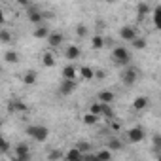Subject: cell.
Segmentation results:
<instances>
[{"label": "cell", "instance_id": "44dd1931", "mask_svg": "<svg viewBox=\"0 0 161 161\" xmlns=\"http://www.w3.org/2000/svg\"><path fill=\"white\" fill-rule=\"evenodd\" d=\"M4 61L6 63H10V64H15V63H19V55H17V51H6L4 53Z\"/></svg>", "mask_w": 161, "mask_h": 161}, {"label": "cell", "instance_id": "4316f807", "mask_svg": "<svg viewBox=\"0 0 161 161\" xmlns=\"http://www.w3.org/2000/svg\"><path fill=\"white\" fill-rule=\"evenodd\" d=\"M80 74H82L84 80H93V68L91 66H82L80 68Z\"/></svg>", "mask_w": 161, "mask_h": 161}, {"label": "cell", "instance_id": "ac0fdd59", "mask_svg": "<svg viewBox=\"0 0 161 161\" xmlns=\"http://www.w3.org/2000/svg\"><path fill=\"white\" fill-rule=\"evenodd\" d=\"M42 64H44V66H47V68L55 66V55H53V53H49V51H46V53L42 55Z\"/></svg>", "mask_w": 161, "mask_h": 161}, {"label": "cell", "instance_id": "ab89813d", "mask_svg": "<svg viewBox=\"0 0 161 161\" xmlns=\"http://www.w3.org/2000/svg\"><path fill=\"white\" fill-rule=\"evenodd\" d=\"M104 2H108V4H114V2H118V0H104Z\"/></svg>", "mask_w": 161, "mask_h": 161}, {"label": "cell", "instance_id": "ba28073f", "mask_svg": "<svg viewBox=\"0 0 161 161\" xmlns=\"http://www.w3.org/2000/svg\"><path fill=\"white\" fill-rule=\"evenodd\" d=\"M15 159H21V161H27V159H31V150H29V146L27 144H17L15 146Z\"/></svg>", "mask_w": 161, "mask_h": 161}, {"label": "cell", "instance_id": "8fae6325", "mask_svg": "<svg viewBox=\"0 0 161 161\" xmlns=\"http://www.w3.org/2000/svg\"><path fill=\"white\" fill-rule=\"evenodd\" d=\"M148 106H150V99H148V97H136V99L133 101V110H136V112L146 110Z\"/></svg>", "mask_w": 161, "mask_h": 161}, {"label": "cell", "instance_id": "d4e9b609", "mask_svg": "<svg viewBox=\"0 0 161 161\" xmlns=\"http://www.w3.org/2000/svg\"><path fill=\"white\" fill-rule=\"evenodd\" d=\"M121 148H123V142H121L119 138H116V136H114V138H110V140H108V150H112V152H114V150H121Z\"/></svg>", "mask_w": 161, "mask_h": 161}, {"label": "cell", "instance_id": "7a4b0ae2", "mask_svg": "<svg viewBox=\"0 0 161 161\" xmlns=\"http://www.w3.org/2000/svg\"><path fill=\"white\" fill-rule=\"evenodd\" d=\"M27 135L32 136V138L38 140V142H46L47 136H49V131H47V127H44V125H29V127H27Z\"/></svg>", "mask_w": 161, "mask_h": 161}, {"label": "cell", "instance_id": "30bf717a", "mask_svg": "<svg viewBox=\"0 0 161 161\" xmlns=\"http://www.w3.org/2000/svg\"><path fill=\"white\" fill-rule=\"evenodd\" d=\"M63 40H64V36H63L61 32H49V34H47V44H49L51 47H59V46L63 44Z\"/></svg>", "mask_w": 161, "mask_h": 161}, {"label": "cell", "instance_id": "5bb4252c", "mask_svg": "<svg viewBox=\"0 0 161 161\" xmlns=\"http://www.w3.org/2000/svg\"><path fill=\"white\" fill-rule=\"evenodd\" d=\"M101 116H103V118H106V119H112V118H116V114H114V108H112L108 103H101Z\"/></svg>", "mask_w": 161, "mask_h": 161}, {"label": "cell", "instance_id": "52a82bcc", "mask_svg": "<svg viewBox=\"0 0 161 161\" xmlns=\"http://www.w3.org/2000/svg\"><path fill=\"white\" fill-rule=\"evenodd\" d=\"M76 80H68V78H64V82L61 84V87H59V91H61V95H70V93H74V89H76Z\"/></svg>", "mask_w": 161, "mask_h": 161}, {"label": "cell", "instance_id": "f546056e", "mask_svg": "<svg viewBox=\"0 0 161 161\" xmlns=\"http://www.w3.org/2000/svg\"><path fill=\"white\" fill-rule=\"evenodd\" d=\"M0 152H2V153H8V152H10V142H8L2 135H0Z\"/></svg>", "mask_w": 161, "mask_h": 161}, {"label": "cell", "instance_id": "3957f363", "mask_svg": "<svg viewBox=\"0 0 161 161\" xmlns=\"http://www.w3.org/2000/svg\"><path fill=\"white\" fill-rule=\"evenodd\" d=\"M144 138H146V131H144L142 127H131V129L127 131V140H129L131 144L142 142Z\"/></svg>", "mask_w": 161, "mask_h": 161}, {"label": "cell", "instance_id": "4dcf8cb0", "mask_svg": "<svg viewBox=\"0 0 161 161\" xmlns=\"http://www.w3.org/2000/svg\"><path fill=\"white\" fill-rule=\"evenodd\" d=\"M95 157L97 159H112V150H101Z\"/></svg>", "mask_w": 161, "mask_h": 161}, {"label": "cell", "instance_id": "f35d334b", "mask_svg": "<svg viewBox=\"0 0 161 161\" xmlns=\"http://www.w3.org/2000/svg\"><path fill=\"white\" fill-rule=\"evenodd\" d=\"M17 4H21V6H29V0H15Z\"/></svg>", "mask_w": 161, "mask_h": 161}, {"label": "cell", "instance_id": "9a60e30c", "mask_svg": "<svg viewBox=\"0 0 161 161\" xmlns=\"http://www.w3.org/2000/svg\"><path fill=\"white\" fill-rule=\"evenodd\" d=\"M80 53H82V51H80V47H78V46H68V47H66V51H64V57H66L68 61H74V59H78V57H80Z\"/></svg>", "mask_w": 161, "mask_h": 161}, {"label": "cell", "instance_id": "1f68e13d", "mask_svg": "<svg viewBox=\"0 0 161 161\" xmlns=\"http://www.w3.org/2000/svg\"><path fill=\"white\" fill-rule=\"evenodd\" d=\"M89 112L101 118V103H99V101H97V103H93V104H91V108H89Z\"/></svg>", "mask_w": 161, "mask_h": 161}, {"label": "cell", "instance_id": "83f0119b", "mask_svg": "<svg viewBox=\"0 0 161 161\" xmlns=\"http://www.w3.org/2000/svg\"><path fill=\"white\" fill-rule=\"evenodd\" d=\"M76 34H78V38H86V36H87V27H86L84 23H80V25L76 27Z\"/></svg>", "mask_w": 161, "mask_h": 161}, {"label": "cell", "instance_id": "6da1fadb", "mask_svg": "<svg viewBox=\"0 0 161 161\" xmlns=\"http://www.w3.org/2000/svg\"><path fill=\"white\" fill-rule=\"evenodd\" d=\"M112 61H114L116 66H127L131 63V51L123 46H118L112 51Z\"/></svg>", "mask_w": 161, "mask_h": 161}, {"label": "cell", "instance_id": "603a6c76", "mask_svg": "<svg viewBox=\"0 0 161 161\" xmlns=\"http://www.w3.org/2000/svg\"><path fill=\"white\" fill-rule=\"evenodd\" d=\"M136 10H138V19H144V17L150 14V6H148L146 2H140V4L136 6Z\"/></svg>", "mask_w": 161, "mask_h": 161}, {"label": "cell", "instance_id": "e0dca14e", "mask_svg": "<svg viewBox=\"0 0 161 161\" xmlns=\"http://www.w3.org/2000/svg\"><path fill=\"white\" fill-rule=\"evenodd\" d=\"M131 46L135 47V49H146V46H148V42H146V38H140V36H135L133 40H131Z\"/></svg>", "mask_w": 161, "mask_h": 161}, {"label": "cell", "instance_id": "d590c367", "mask_svg": "<svg viewBox=\"0 0 161 161\" xmlns=\"http://www.w3.org/2000/svg\"><path fill=\"white\" fill-rule=\"evenodd\" d=\"M63 155H64V153H61L59 150H53V152H49V153H47V159H61Z\"/></svg>", "mask_w": 161, "mask_h": 161}, {"label": "cell", "instance_id": "8d00e7d4", "mask_svg": "<svg viewBox=\"0 0 161 161\" xmlns=\"http://www.w3.org/2000/svg\"><path fill=\"white\" fill-rule=\"evenodd\" d=\"M93 78H97V80H104V78H106V72H103V70H93Z\"/></svg>", "mask_w": 161, "mask_h": 161}, {"label": "cell", "instance_id": "74e56055", "mask_svg": "<svg viewBox=\"0 0 161 161\" xmlns=\"http://www.w3.org/2000/svg\"><path fill=\"white\" fill-rule=\"evenodd\" d=\"M6 23V17H4V14H2V10H0V25H4Z\"/></svg>", "mask_w": 161, "mask_h": 161}, {"label": "cell", "instance_id": "9c48e42d", "mask_svg": "<svg viewBox=\"0 0 161 161\" xmlns=\"http://www.w3.org/2000/svg\"><path fill=\"white\" fill-rule=\"evenodd\" d=\"M119 36H121V40L131 42V40L136 36V31H135L131 25H125V27H121V29H119Z\"/></svg>", "mask_w": 161, "mask_h": 161}, {"label": "cell", "instance_id": "ffe728a7", "mask_svg": "<svg viewBox=\"0 0 161 161\" xmlns=\"http://www.w3.org/2000/svg\"><path fill=\"white\" fill-rule=\"evenodd\" d=\"M76 72H78V68H76V66H72V64H66V66L63 68V78L74 80V78H76Z\"/></svg>", "mask_w": 161, "mask_h": 161}, {"label": "cell", "instance_id": "277c9868", "mask_svg": "<svg viewBox=\"0 0 161 161\" xmlns=\"http://www.w3.org/2000/svg\"><path fill=\"white\" fill-rule=\"evenodd\" d=\"M6 108H8L10 114H25V112H29V106L23 101H19V99H12Z\"/></svg>", "mask_w": 161, "mask_h": 161}, {"label": "cell", "instance_id": "f1b7e54d", "mask_svg": "<svg viewBox=\"0 0 161 161\" xmlns=\"http://www.w3.org/2000/svg\"><path fill=\"white\" fill-rule=\"evenodd\" d=\"M76 148H78L80 152H82L84 155H87V152H89L91 144H89V142H84V140H82V142H78V144H76Z\"/></svg>", "mask_w": 161, "mask_h": 161}, {"label": "cell", "instance_id": "2e32d148", "mask_svg": "<svg viewBox=\"0 0 161 161\" xmlns=\"http://www.w3.org/2000/svg\"><path fill=\"white\" fill-rule=\"evenodd\" d=\"M63 157H66V159H70V161H78V159H84L86 155H84L82 152H80L78 148H72V150H68Z\"/></svg>", "mask_w": 161, "mask_h": 161}, {"label": "cell", "instance_id": "7402d4cb", "mask_svg": "<svg viewBox=\"0 0 161 161\" xmlns=\"http://www.w3.org/2000/svg\"><path fill=\"white\" fill-rule=\"evenodd\" d=\"M47 34H49V31H47V27H44V25H42V27H36L34 32H32V36H34V38H40V40H42V38H47Z\"/></svg>", "mask_w": 161, "mask_h": 161}, {"label": "cell", "instance_id": "484cf974", "mask_svg": "<svg viewBox=\"0 0 161 161\" xmlns=\"http://www.w3.org/2000/svg\"><path fill=\"white\" fill-rule=\"evenodd\" d=\"M82 121H84L86 125H95V123L99 121V116H95V114H91V112H89V114H86V116L82 118Z\"/></svg>", "mask_w": 161, "mask_h": 161}, {"label": "cell", "instance_id": "8992f818", "mask_svg": "<svg viewBox=\"0 0 161 161\" xmlns=\"http://www.w3.org/2000/svg\"><path fill=\"white\" fill-rule=\"evenodd\" d=\"M27 17H29L31 23L40 25V23L44 21V12H40L38 8H29V10H27Z\"/></svg>", "mask_w": 161, "mask_h": 161}, {"label": "cell", "instance_id": "60d3db41", "mask_svg": "<svg viewBox=\"0 0 161 161\" xmlns=\"http://www.w3.org/2000/svg\"><path fill=\"white\" fill-rule=\"evenodd\" d=\"M0 125H2V118H0Z\"/></svg>", "mask_w": 161, "mask_h": 161}, {"label": "cell", "instance_id": "d6a6232c", "mask_svg": "<svg viewBox=\"0 0 161 161\" xmlns=\"http://www.w3.org/2000/svg\"><path fill=\"white\" fill-rule=\"evenodd\" d=\"M159 10H161L159 6H157V8H153V27H155V29H159V27H161V25H159Z\"/></svg>", "mask_w": 161, "mask_h": 161}, {"label": "cell", "instance_id": "4fadbf2b", "mask_svg": "<svg viewBox=\"0 0 161 161\" xmlns=\"http://www.w3.org/2000/svg\"><path fill=\"white\" fill-rule=\"evenodd\" d=\"M97 101H99V103H108V104H112V103L116 101V95H114L112 91H101V93L97 95Z\"/></svg>", "mask_w": 161, "mask_h": 161}, {"label": "cell", "instance_id": "7c38bea8", "mask_svg": "<svg viewBox=\"0 0 161 161\" xmlns=\"http://www.w3.org/2000/svg\"><path fill=\"white\" fill-rule=\"evenodd\" d=\"M36 80H38V74H36L34 70H27V72L23 74V84H25V86H34Z\"/></svg>", "mask_w": 161, "mask_h": 161}, {"label": "cell", "instance_id": "5b68a950", "mask_svg": "<svg viewBox=\"0 0 161 161\" xmlns=\"http://www.w3.org/2000/svg\"><path fill=\"white\" fill-rule=\"evenodd\" d=\"M136 78H138V72H136V68H131V66L127 64V66H125V70H123V86H127V87L135 86Z\"/></svg>", "mask_w": 161, "mask_h": 161}, {"label": "cell", "instance_id": "e575fe53", "mask_svg": "<svg viewBox=\"0 0 161 161\" xmlns=\"http://www.w3.org/2000/svg\"><path fill=\"white\" fill-rule=\"evenodd\" d=\"M153 148H155V152L159 153V150H161V136H159V135H153Z\"/></svg>", "mask_w": 161, "mask_h": 161}, {"label": "cell", "instance_id": "d6986e66", "mask_svg": "<svg viewBox=\"0 0 161 161\" xmlns=\"http://www.w3.org/2000/svg\"><path fill=\"white\" fill-rule=\"evenodd\" d=\"M104 38H103V34H95L93 38H91V46H93V49H103L104 47Z\"/></svg>", "mask_w": 161, "mask_h": 161}, {"label": "cell", "instance_id": "836d02e7", "mask_svg": "<svg viewBox=\"0 0 161 161\" xmlns=\"http://www.w3.org/2000/svg\"><path fill=\"white\" fill-rule=\"evenodd\" d=\"M110 129H112L114 133H119V131H121V123H119V121H116V119L112 118V119H110Z\"/></svg>", "mask_w": 161, "mask_h": 161}, {"label": "cell", "instance_id": "cb8c5ba5", "mask_svg": "<svg viewBox=\"0 0 161 161\" xmlns=\"http://www.w3.org/2000/svg\"><path fill=\"white\" fill-rule=\"evenodd\" d=\"M14 40V34L8 31V29H2V31H0V42H2V44H10Z\"/></svg>", "mask_w": 161, "mask_h": 161}]
</instances>
